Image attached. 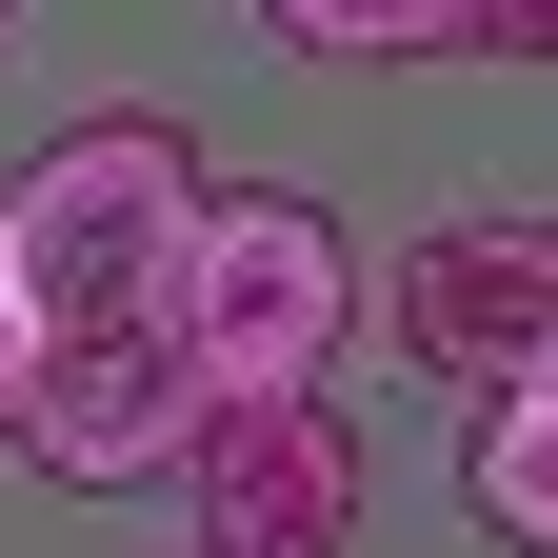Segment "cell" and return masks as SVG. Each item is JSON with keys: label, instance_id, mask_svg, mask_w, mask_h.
I'll use <instances>...</instances> for the list:
<instances>
[{"label": "cell", "instance_id": "cell-1", "mask_svg": "<svg viewBox=\"0 0 558 558\" xmlns=\"http://www.w3.org/2000/svg\"><path fill=\"white\" fill-rule=\"evenodd\" d=\"M199 140L180 120H140V100H100V120H60L40 160H21V199H0V279H21V339L60 360V339H140V319H180V259H199Z\"/></svg>", "mask_w": 558, "mask_h": 558}, {"label": "cell", "instance_id": "cell-2", "mask_svg": "<svg viewBox=\"0 0 558 558\" xmlns=\"http://www.w3.org/2000/svg\"><path fill=\"white\" fill-rule=\"evenodd\" d=\"M339 339H360V240L279 180H220L199 199V259H180V360L199 399H339Z\"/></svg>", "mask_w": 558, "mask_h": 558}, {"label": "cell", "instance_id": "cell-3", "mask_svg": "<svg viewBox=\"0 0 558 558\" xmlns=\"http://www.w3.org/2000/svg\"><path fill=\"white\" fill-rule=\"evenodd\" d=\"M418 379H459V399H538L558 379V220H519V199H478V220H418L399 279L360 300Z\"/></svg>", "mask_w": 558, "mask_h": 558}, {"label": "cell", "instance_id": "cell-4", "mask_svg": "<svg viewBox=\"0 0 558 558\" xmlns=\"http://www.w3.org/2000/svg\"><path fill=\"white\" fill-rule=\"evenodd\" d=\"M180 499H199V558H360V418L240 399V418H199Z\"/></svg>", "mask_w": 558, "mask_h": 558}, {"label": "cell", "instance_id": "cell-5", "mask_svg": "<svg viewBox=\"0 0 558 558\" xmlns=\"http://www.w3.org/2000/svg\"><path fill=\"white\" fill-rule=\"evenodd\" d=\"M199 360H180V319H140V339H60V360L21 379V459L40 478H81V499H120V478H180L199 459Z\"/></svg>", "mask_w": 558, "mask_h": 558}, {"label": "cell", "instance_id": "cell-6", "mask_svg": "<svg viewBox=\"0 0 558 558\" xmlns=\"http://www.w3.org/2000/svg\"><path fill=\"white\" fill-rule=\"evenodd\" d=\"M459 519L499 538V558H558V399H478V439H459Z\"/></svg>", "mask_w": 558, "mask_h": 558}, {"label": "cell", "instance_id": "cell-7", "mask_svg": "<svg viewBox=\"0 0 558 558\" xmlns=\"http://www.w3.org/2000/svg\"><path fill=\"white\" fill-rule=\"evenodd\" d=\"M21 379H40V339H21V279H0V439H21Z\"/></svg>", "mask_w": 558, "mask_h": 558}, {"label": "cell", "instance_id": "cell-8", "mask_svg": "<svg viewBox=\"0 0 558 558\" xmlns=\"http://www.w3.org/2000/svg\"><path fill=\"white\" fill-rule=\"evenodd\" d=\"M538 399H558V379H538Z\"/></svg>", "mask_w": 558, "mask_h": 558}]
</instances>
